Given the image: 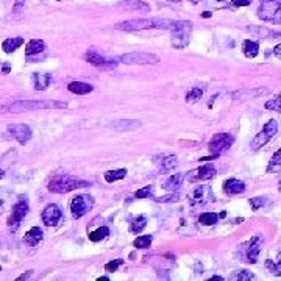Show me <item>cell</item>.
I'll use <instances>...</instances> for the list:
<instances>
[{
	"mask_svg": "<svg viewBox=\"0 0 281 281\" xmlns=\"http://www.w3.org/2000/svg\"><path fill=\"white\" fill-rule=\"evenodd\" d=\"M175 27V21L172 19H132V21H122L114 25V30H120V32L133 33V32H142V30L150 28H159V30H172Z\"/></svg>",
	"mask_w": 281,
	"mask_h": 281,
	"instance_id": "cell-1",
	"label": "cell"
},
{
	"mask_svg": "<svg viewBox=\"0 0 281 281\" xmlns=\"http://www.w3.org/2000/svg\"><path fill=\"white\" fill-rule=\"evenodd\" d=\"M91 186V183L86 180H78L70 175H56L48 182V190L55 194H67L70 190H75L80 187H88Z\"/></svg>",
	"mask_w": 281,
	"mask_h": 281,
	"instance_id": "cell-2",
	"label": "cell"
},
{
	"mask_svg": "<svg viewBox=\"0 0 281 281\" xmlns=\"http://www.w3.org/2000/svg\"><path fill=\"white\" fill-rule=\"evenodd\" d=\"M170 43L174 48H185L192 35V24L189 21H175V27L170 30Z\"/></svg>",
	"mask_w": 281,
	"mask_h": 281,
	"instance_id": "cell-3",
	"label": "cell"
},
{
	"mask_svg": "<svg viewBox=\"0 0 281 281\" xmlns=\"http://www.w3.org/2000/svg\"><path fill=\"white\" fill-rule=\"evenodd\" d=\"M67 103L64 102H36V100H19L14 102L6 109L9 113H24V111H33V109H48V108H66Z\"/></svg>",
	"mask_w": 281,
	"mask_h": 281,
	"instance_id": "cell-4",
	"label": "cell"
},
{
	"mask_svg": "<svg viewBox=\"0 0 281 281\" xmlns=\"http://www.w3.org/2000/svg\"><path fill=\"white\" fill-rule=\"evenodd\" d=\"M278 132V122L275 119H270L269 122L264 125V128L261 130V132L252 139V142H250V148L253 150V152H256V150H259L261 147H264L270 139H272Z\"/></svg>",
	"mask_w": 281,
	"mask_h": 281,
	"instance_id": "cell-5",
	"label": "cell"
},
{
	"mask_svg": "<svg viewBox=\"0 0 281 281\" xmlns=\"http://www.w3.org/2000/svg\"><path fill=\"white\" fill-rule=\"evenodd\" d=\"M281 8V0H259L258 6V17L264 22H277V17Z\"/></svg>",
	"mask_w": 281,
	"mask_h": 281,
	"instance_id": "cell-6",
	"label": "cell"
},
{
	"mask_svg": "<svg viewBox=\"0 0 281 281\" xmlns=\"http://www.w3.org/2000/svg\"><path fill=\"white\" fill-rule=\"evenodd\" d=\"M233 142H234V136L228 135V133H217L216 136H213V139L209 140L208 148L213 155L220 156L233 145Z\"/></svg>",
	"mask_w": 281,
	"mask_h": 281,
	"instance_id": "cell-7",
	"label": "cell"
},
{
	"mask_svg": "<svg viewBox=\"0 0 281 281\" xmlns=\"http://www.w3.org/2000/svg\"><path fill=\"white\" fill-rule=\"evenodd\" d=\"M93 206H94V198L91 195H77L70 202V213H72L75 219H80L85 214H88L93 209Z\"/></svg>",
	"mask_w": 281,
	"mask_h": 281,
	"instance_id": "cell-8",
	"label": "cell"
},
{
	"mask_svg": "<svg viewBox=\"0 0 281 281\" xmlns=\"http://www.w3.org/2000/svg\"><path fill=\"white\" fill-rule=\"evenodd\" d=\"M119 61L124 64H156L159 63V58L153 53H145V52H132L119 56Z\"/></svg>",
	"mask_w": 281,
	"mask_h": 281,
	"instance_id": "cell-9",
	"label": "cell"
},
{
	"mask_svg": "<svg viewBox=\"0 0 281 281\" xmlns=\"http://www.w3.org/2000/svg\"><path fill=\"white\" fill-rule=\"evenodd\" d=\"M27 213H28V200L24 195H21V198H19L17 202H16V205L13 206L11 216L8 217V227H9V230L16 232L19 224H21V220L27 216Z\"/></svg>",
	"mask_w": 281,
	"mask_h": 281,
	"instance_id": "cell-10",
	"label": "cell"
},
{
	"mask_svg": "<svg viewBox=\"0 0 281 281\" xmlns=\"http://www.w3.org/2000/svg\"><path fill=\"white\" fill-rule=\"evenodd\" d=\"M190 205H206L209 202H214V192L213 189H211V186L208 185H200L197 186L192 192H190L187 195Z\"/></svg>",
	"mask_w": 281,
	"mask_h": 281,
	"instance_id": "cell-11",
	"label": "cell"
},
{
	"mask_svg": "<svg viewBox=\"0 0 281 281\" xmlns=\"http://www.w3.org/2000/svg\"><path fill=\"white\" fill-rule=\"evenodd\" d=\"M261 247H263V237H261L259 234L253 236L242 247L244 258H245L247 263H250V264H256L258 263V256H259V252H261Z\"/></svg>",
	"mask_w": 281,
	"mask_h": 281,
	"instance_id": "cell-12",
	"label": "cell"
},
{
	"mask_svg": "<svg viewBox=\"0 0 281 281\" xmlns=\"http://www.w3.org/2000/svg\"><path fill=\"white\" fill-rule=\"evenodd\" d=\"M85 59L89 64H93L94 67H100V69H114L117 66V61L100 55L95 50H88L85 53Z\"/></svg>",
	"mask_w": 281,
	"mask_h": 281,
	"instance_id": "cell-13",
	"label": "cell"
},
{
	"mask_svg": "<svg viewBox=\"0 0 281 281\" xmlns=\"http://www.w3.org/2000/svg\"><path fill=\"white\" fill-rule=\"evenodd\" d=\"M216 177V169L214 166L211 164H206V166H202L195 170H190V172L185 177L187 182L190 183H195V182H203V180H211Z\"/></svg>",
	"mask_w": 281,
	"mask_h": 281,
	"instance_id": "cell-14",
	"label": "cell"
},
{
	"mask_svg": "<svg viewBox=\"0 0 281 281\" xmlns=\"http://www.w3.org/2000/svg\"><path fill=\"white\" fill-rule=\"evenodd\" d=\"M61 217H63L61 209H59V206L55 205V203L47 205V206L44 208V211H43V214H41L43 222H44V225H47V227H56L59 220H61Z\"/></svg>",
	"mask_w": 281,
	"mask_h": 281,
	"instance_id": "cell-15",
	"label": "cell"
},
{
	"mask_svg": "<svg viewBox=\"0 0 281 281\" xmlns=\"http://www.w3.org/2000/svg\"><path fill=\"white\" fill-rule=\"evenodd\" d=\"M8 132L13 135V138L17 139L19 144H27L32 139V130L25 124H11L8 125Z\"/></svg>",
	"mask_w": 281,
	"mask_h": 281,
	"instance_id": "cell-16",
	"label": "cell"
},
{
	"mask_svg": "<svg viewBox=\"0 0 281 281\" xmlns=\"http://www.w3.org/2000/svg\"><path fill=\"white\" fill-rule=\"evenodd\" d=\"M109 127L116 130V132H133V130H138L142 127V124L135 119H120V120L113 122Z\"/></svg>",
	"mask_w": 281,
	"mask_h": 281,
	"instance_id": "cell-17",
	"label": "cell"
},
{
	"mask_svg": "<svg viewBox=\"0 0 281 281\" xmlns=\"http://www.w3.org/2000/svg\"><path fill=\"white\" fill-rule=\"evenodd\" d=\"M245 190V185L244 182H240L237 178H228L227 182L224 183V192L228 195H237L242 194Z\"/></svg>",
	"mask_w": 281,
	"mask_h": 281,
	"instance_id": "cell-18",
	"label": "cell"
},
{
	"mask_svg": "<svg viewBox=\"0 0 281 281\" xmlns=\"http://www.w3.org/2000/svg\"><path fill=\"white\" fill-rule=\"evenodd\" d=\"M269 93V89L266 88H258V89H242V91H236L232 94V97L234 100H248V98H256L259 95H263V94H267Z\"/></svg>",
	"mask_w": 281,
	"mask_h": 281,
	"instance_id": "cell-19",
	"label": "cell"
},
{
	"mask_svg": "<svg viewBox=\"0 0 281 281\" xmlns=\"http://www.w3.org/2000/svg\"><path fill=\"white\" fill-rule=\"evenodd\" d=\"M43 239H44V232H43V228H39V227L30 228L27 232V234L24 236V240L32 247H36Z\"/></svg>",
	"mask_w": 281,
	"mask_h": 281,
	"instance_id": "cell-20",
	"label": "cell"
},
{
	"mask_svg": "<svg viewBox=\"0 0 281 281\" xmlns=\"http://www.w3.org/2000/svg\"><path fill=\"white\" fill-rule=\"evenodd\" d=\"M50 82H52V77L48 72H36L33 74V85L36 91H44L48 88Z\"/></svg>",
	"mask_w": 281,
	"mask_h": 281,
	"instance_id": "cell-21",
	"label": "cell"
},
{
	"mask_svg": "<svg viewBox=\"0 0 281 281\" xmlns=\"http://www.w3.org/2000/svg\"><path fill=\"white\" fill-rule=\"evenodd\" d=\"M67 89H69V93H72L75 95H86L89 93H93L94 88L88 83H83V82H70L67 85Z\"/></svg>",
	"mask_w": 281,
	"mask_h": 281,
	"instance_id": "cell-22",
	"label": "cell"
},
{
	"mask_svg": "<svg viewBox=\"0 0 281 281\" xmlns=\"http://www.w3.org/2000/svg\"><path fill=\"white\" fill-rule=\"evenodd\" d=\"M46 50V44L43 39H32L27 47H25V55L27 56H33V55H38V53H43Z\"/></svg>",
	"mask_w": 281,
	"mask_h": 281,
	"instance_id": "cell-23",
	"label": "cell"
},
{
	"mask_svg": "<svg viewBox=\"0 0 281 281\" xmlns=\"http://www.w3.org/2000/svg\"><path fill=\"white\" fill-rule=\"evenodd\" d=\"M24 44V39L21 36H16V38H8L2 43V50L5 53H13L19 47H22Z\"/></svg>",
	"mask_w": 281,
	"mask_h": 281,
	"instance_id": "cell-24",
	"label": "cell"
},
{
	"mask_svg": "<svg viewBox=\"0 0 281 281\" xmlns=\"http://www.w3.org/2000/svg\"><path fill=\"white\" fill-rule=\"evenodd\" d=\"M183 180H185V175H182V174H175V175H172L170 177L167 182L163 185V187L166 189V190H170V192H177V190L182 187V185H183Z\"/></svg>",
	"mask_w": 281,
	"mask_h": 281,
	"instance_id": "cell-25",
	"label": "cell"
},
{
	"mask_svg": "<svg viewBox=\"0 0 281 281\" xmlns=\"http://www.w3.org/2000/svg\"><path fill=\"white\" fill-rule=\"evenodd\" d=\"M245 30H247L250 35H253L255 38L270 39V28H267V27H263V25H248Z\"/></svg>",
	"mask_w": 281,
	"mask_h": 281,
	"instance_id": "cell-26",
	"label": "cell"
},
{
	"mask_svg": "<svg viewBox=\"0 0 281 281\" xmlns=\"http://www.w3.org/2000/svg\"><path fill=\"white\" fill-rule=\"evenodd\" d=\"M242 52L247 58H256L259 53V44L256 41H250V39H245L242 43Z\"/></svg>",
	"mask_w": 281,
	"mask_h": 281,
	"instance_id": "cell-27",
	"label": "cell"
},
{
	"mask_svg": "<svg viewBox=\"0 0 281 281\" xmlns=\"http://www.w3.org/2000/svg\"><path fill=\"white\" fill-rule=\"evenodd\" d=\"M120 6H125L127 9H140V11H150V6L140 0H120Z\"/></svg>",
	"mask_w": 281,
	"mask_h": 281,
	"instance_id": "cell-28",
	"label": "cell"
},
{
	"mask_svg": "<svg viewBox=\"0 0 281 281\" xmlns=\"http://www.w3.org/2000/svg\"><path fill=\"white\" fill-rule=\"evenodd\" d=\"M127 177V169H117V170H106L105 172V182L114 183Z\"/></svg>",
	"mask_w": 281,
	"mask_h": 281,
	"instance_id": "cell-29",
	"label": "cell"
},
{
	"mask_svg": "<svg viewBox=\"0 0 281 281\" xmlns=\"http://www.w3.org/2000/svg\"><path fill=\"white\" fill-rule=\"evenodd\" d=\"M177 164H178V161H177V156L175 155H167V156L161 158V161H159V167H161L163 174H166L167 170L175 169Z\"/></svg>",
	"mask_w": 281,
	"mask_h": 281,
	"instance_id": "cell-30",
	"label": "cell"
},
{
	"mask_svg": "<svg viewBox=\"0 0 281 281\" xmlns=\"http://www.w3.org/2000/svg\"><path fill=\"white\" fill-rule=\"evenodd\" d=\"M203 2L209 6V8H216V9H222V8H234V0H203Z\"/></svg>",
	"mask_w": 281,
	"mask_h": 281,
	"instance_id": "cell-31",
	"label": "cell"
},
{
	"mask_svg": "<svg viewBox=\"0 0 281 281\" xmlns=\"http://www.w3.org/2000/svg\"><path fill=\"white\" fill-rule=\"evenodd\" d=\"M109 234V228L106 227H100L97 230H94V232L89 233V240L91 242H100V240H103L105 237H108Z\"/></svg>",
	"mask_w": 281,
	"mask_h": 281,
	"instance_id": "cell-32",
	"label": "cell"
},
{
	"mask_svg": "<svg viewBox=\"0 0 281 281\" xmlns=\"http://www.w3.org/2000/svg\"><path fill=\"white\" fill-rule=\"evenodd\" d=\"M145 227H147V219H145V216H138L136 219H133L132 225H130V232L135 233V234H138V233L142 232Z\"/></svg>",
	"mask_w": 281,
	"mask_h": 281,
	"instance_id": "cell-33",
	"label": "cell"
},
{
	"mask_svg": "<svg viewBox=\"0 0 281 281\" xmlns=\"http://www.w3.org/2000/svg\"><path fill=\"white\" fill-rule=\"evenodd\" d=\"M266 267L269 269L270 274H274V275L280 277V275H281V252H280L278 256H277V263H274V261L269 259L267 263H266Z\"/></svg>",
	"mask_w": 281,
	"mask_h": 281,
	"instance_id": "cell-34",
	"label": "cell"
},
{
	"mask_svg": "<svg viewBox=\"0 0 281 281\" xmlns=\"http://www.w3.org/2000/svg\"><path fill=\"white\" fill-rule=\"evenodd\" d=\"M152 240H153V236L152 234H144V236H138L135 239V242L133 245L136 248H148L150 244H152Z\"/></svg>",
	"mask_w": 281,
	"mask_h": 281,
	"instance_id": "cell-35",
	"label": "cell"
},
{
	"mask_svg": "<svg viewBox=\"0 0 281 281\" xmlns=\"http://www.w3.org/2000/svg\"><path fill=\"white\" fill-rule=\"evenodd\" d=\"M9 200H11V197H9V192L6 189L0 187V214L5 213V211L8 209L9 206Z\"/></svg>",
	"mask_w": 281,
	"mask_h": 281,
	"instance_id": "cell-36",
	"label": "cell"
},
{
	"mask_svg": "<svg viewBox=\"0 0 281 281\" xmlns=\"http://www.w3.org/2000/svg\"><path fill=\"white\" fill-rule=\"evenodd\" d=\"M219 220V216L216 213H205L198 217V222L202 225H216Z\"/></svg>",
	"mask_w": 281,
	"mask_h": 281,
	"instance_id": "cell-37",
	"label": "cell"
},
{
	"mask_svg": "<svg viewBox=\"0 0 281 281\" xmlns=\"http://www.w3.org/2000/svg\"><path fill=\"white\" fill-rule=\"evenodd\" d=\"M202 97H203V89L202 88H194L186 94V102L194 103V102H198Z\"/></svg>",
	"mask_w": 281,
	"mask_h": 281,
	"instance_id": "cell-38",
	"label": "cell"
},
{
	"mask_svg": "<svg viewBox=\"0 0 281 281\" xmlns=\"http://www.w3.org/2000/svg\"><path fill=\"white\" fill-rule=\"evenodd\" d=\"M266 109H269V111H281V94H278L274 98L267 100Z\"/></svg>",
	"mask_w": 281,
	"mask_h": 281,
	"instance_id": "cell-39",
	"label": "cell"
},
{
	"mask_svg": "<svg viewBox=\"0 0 281 281\" xmlns=\"http://www.w3.org/2000/svg\"><path fill=\"white\" fill-rule=\"evenodd\" d=\"M278 169H281V148L278 152H275V155L272 156V159H270L267 172H274V170H278Z\"/></svg>",
	"mask_w": 281,
	"mask_h": 281,
	"instance_id": "cell-40",
	"label": "cell"
},
{
	"mask_svg": "<svg viewBox=\"0 0 281 281\" xmlns=\"http://www.w3.org/2000/svg\"><path fill=\"white\" fill-rule=\"evenodd\" d=\"M253 278H255V275L252 272H248V270H239V272L232 275V280H237V281H250Z\"/></svg>",
	"mask_w": 281,
	"mask_h": 281,
	"instance_id": "cell-41",
	"label": "cell"
},
{
	"mask_svg": "<svg viewBox=\"0 0 281 281\" xmlns=\"http://www.w3.org/2000/svg\"><path fill=\"white\" fill-rule=\"evenodd\" d=\"M152 192H153V186L148 185V186H145L142 189H138L136 192H135V197L136 198H147V197L152 195Z\"/></svg>",
	"mask_w": 281,
	"mask_h": 281,
	"instance_id": "cell-42",
	"label": "cell"
},
{
	"mask_svg": "<svg viewBox=\"0 0 281 281\" xmlns=\"http://www.w3.org/2000/svg\"><path fill=\"white\" fill-rule=\"evenodd\" d=\"M124 264V259H114V261H109V263L105 264V270L106 272H116V270Z\"/></svg>",
	"mask_w": 281,
	"mask_h": 281,
	"instance_id": "cell-43",
	"label": "cell"
},
{
	"mask_svg": "<svg viewBox=\"0 0 281 281\" xmlns=\"http://www.w3.org/2000/svg\"><path fill=\"white\" fill-rule=\"evenodd\" d=\"M264 203H266V198L264 197H252V198H250V205H252L253 211H258Z\"/></svg>",
	"mask_w": 281,
	"mask_h": 281,
	"instance_id": "cell-44",
	"label": "cell"
},
{
	"mask_svg": "<svg viewBox=\"0 0 281 281\" xmlns=\"http://www.w3.org/2000/svg\"><path fill=\"white\" fill-rule=\"evenodd\" d=\"M178 195L177 194H172V195H166L163 198H158V202H163V203H174V202H178Z\"/></svg>",
	"mask_w": 281,
	"mask_h": 281,
	"instance_id": "cell-45",
	"label": "cell"
},
{
	"mask_svg": "<svg viewBox=\"0 0 281 281\" xmlns=\"http://www.w3.org/2000/svg\"><path fill=\"white\" fill-rule=\"evenodd\" d=\"M24 6H25V0H16L14 5H13V14L21 13Z\"/></svg>",
	"mask_w": 281,
	"mask_h": 281,
	"instance_id": "cell-46",
	"label": "cell"
},
{
	"mask_svg": "<svg viewBox=\"0 0 281 281\" xmlns=\"http://www.w3.org/2000/svg\"><path fill=\"white\" fill-rule=\"evenodd\" d=\"M253 0H234V6H237V8H240V6H248L250 3H252Z\"/></svg>",
	"mask_w": 281,
	"mask_h": 281,
	"instance_id": "cell-47",
	"label": "cell"
},
{
	"mask_svg": "<svg viewBox=\"0 0 281 281\" xmlns=\"http://www.w3.org/2000/svg\"><path fill=\"white\" fill-rule=\"evenodd\" d=\"M270 39H281V32H275V30H270Z\"/></svg>",
	"mask_w": 281,
	"mask_h": 281,
	"instance_id": "cell-48",
	"label": "cell"
},
{
	"mask_svg": "<svg viewBox=\"0 0 281 281\" xmlns=\"http://www.w3.org/2000/svg\"><path fill=\"white\" fill-rule=\"evenodd\" d=\"M274 55H275L277 58H280V59H281V44L275 46V48H274Z\"/></svg>",
	"mask_w": 281,
	"mask_h": 281,
	"instance_id": "cell-49",
	"label": "cell"
},
{
	"mask_svg": "<svg viewBox=\"0 0 281 281\" xmlns=\"http://www.w3.org/2000/svg\"><path fill=\"white\" fill-rule=\"evenodd\" d=\"M32 274H33V270H28V272H27V274H24V275H21V277H19L17 280H19V281H21V280H25V278H28L30 275H32Z\"/></svg>",
	"mask_w": 281,
	"mask_h": 281,
	"instance_id": "cell-50",
	"label": "cell"
},
{
	"mask_svg": "<svg viewBox=\"0 0 281 281\" xmlns=\"http://www.w3.org/2000/svg\"><path fill=\"white\" fill-rule=\"evenodd\" d=\"M9 72V64L6 63V64H3V67H2V74H8Z\"/></svg>",
	"mask_w": 281,
	"mask_h": 281,
	"instance_id": "cell-51",
	"label": "cell"
},
{
	"mask_svg": "<svg viewBox=\"0 0 281 281\" xmlns=\"http://www.w3.org/2000/svg\"><path fill=\"white\" fill-rule=\"evenodd\" d=\"M202 16H203V17H211V16H213V9H209V11H205Z\"/></svg>",
	"mask_w": 281,
	"mask_h": 281,
	"instance_id": "cell-52",
	"label": "cell"
},
{
	"mask_svg": "<svg viewBox=\"0 0 281 281\" xmlns=\"http://www.w3.org/2000/svg\"><path fill=\"white\" fill-rule=\"evenodd\" d=\"M277 25H281V8H280V13H278V17H277Z\"/></svg>",
	"mask_w": 281,
	"mask_h": 281,
	"instance_id": "cell-53",
	"label": "cell"
},
{
	"mask_svg": "<svg viewBox=\"0 0 281 281\" xmlns=\"http://www.w3.org/2000/svg\"><path fill=\"white\" fill-rule=\"evenodd\" d=\"M211 280H214V281H224L222 277H213V278H209V281H211Z\"/></svg>",
	"mask_w": 281,
	"mask_h": 281,
	"instance_id": "cell-54",
	"label": "cell"
},
{
	"mask_svg": "<svg viewBox=\"0 0 281 281\" xmlns=\"http://www.w3.org/2000/svg\"><path fill=\"white\" fill-rule=\"evenodd\" d=\"M97 281H109V278L108 277H100V278H97Z\"/></svg>",
	"mask_w": 281,
	"mask_h": 281,
	"instance_id": "cell-55",
	"label": "cell"
},
{
	"mask_svg": "<svg viewBox=\"0 0 281 281\" xmlns=\"http://www.w3.org/2000/svg\"><path fill=\"white\" fill-rule=\"evenodd\" d=\"M167 2H170V3H178V2H182V0H167Z\"/></svg>",
	"mask_w": 281,
	"mask_h": 281,
	"instance_id": "cell-56",
	"label": "cell"
},
{
	"mask_svg": "<svg viewBox=\"0 0 281 281\" xmlns=\"http://www.w3.org/2000/svg\"><path fill=\"white\" fill-rule=\"evenodd\" d=\"M3 177H5V172H3L2 169H0V178H3Z\"/></svg>",
	"mask_w": 281,
	"mask_h": 281,
	"instance_id": "cell-57",
	"label": "cell"
},
{
	"mask_svg": "<svg viewBox=\"0 0 281 281\" xmlns=\"http://www.w3.org/2000/svg\"><path fill=\"white\" fill-rule=\"evenodd\" d=\"M189 2H192V3H198V2H202V0H189Z\"/></svg>",
	"mask_w": 281,
	"mask_h": 281,
	"instance_id": "cell-58",
	"label": "cell"
},
{
	"mask_svg": "<svg viewBox=\"0 0 281 281\" xmlns=\"http://www.w3.org/2000/svg\"><path fill=\"white\" fill-rule=\"evenodd\" d=\"M58 2H61V0H58Z\"/></svg>",
	"mask_w": 281,
	"mask_h": 281,
	"instance_id": "cell-59",
	"label": "cell"
},
{
	"mask_svg": "<svg viewBox=\"0 0 281 281\" xmlns=\"http://www.w3.org/2000/svg\"><path fill=\"white\" fill-rule=\"evenodd\" d=\"M0 270H2V267H0Z\"/></svg>",
	"mask_w": 281,
	"mask_h": 281,
	"instance_id": "cell-60",
	"label": "cell"
}]
</instances>
